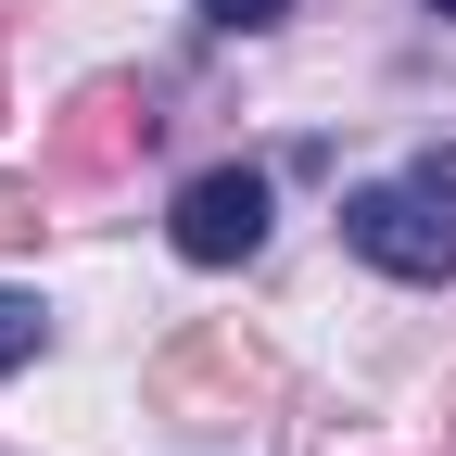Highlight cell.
<instances>
[{
	"instance_id": "3",
	"label": "cell",
	"mask_w": 456,
	"mask_h": 456,
	"mask_svg": "<svg viewBox=\"0 0 456 456\" xmlns=\"http://www.w3.org/2000/svg\"><path fill=\"white\" fill-rule=\"evenodd\" d=\"M178 254L191 266H254L266 254V178L254 165H203L178 191Z\"/></svg>"
},
{
	"instance_id": "1",
	"label": "cell",
	"mask_w": 456,
	"mask_h": 456,
	"mask_svg": "<svg viewBox=\"0 0 456 456\" xmlns=\"http://www.w3.org/2000/svg\"><path fill=\"white\" fill-rule=\"evenodd\" d=\"M342 241H355L380 279H456V216H444V191H419V178H380V191H355L342 203Z\"/></svg>"
},
{
	"instance_id": "6",
	"label": "cell",
	"mask_w": 456,
	"mask_h": 456,
	"mask_svg": "<svg viewBox=\"0 0 456 456\" xmlns=\"http://www.w3.org/2000/svg\"><path fill=\"white\" fill-rule=\"evenodd\" d=\"M13 241H38V191H13V178H0V254H13Z\"/></svg>"
},
{
	"instance_id": "8",
	"label": "cell",
	"mask_w": 456,
	"mask_h": 456,
	"mask_svg": "<svg viewBox=\"0 0 456 456\" xmlns=\"http://www.w3.org/2000/svg\"><path fill=\"white\" fill-rule=\"evenodd\" d=\"M419 191H444V203H456V152H419Z\"/></svg>"
},
{
	"instance_id": "2",
	"label": "cell",
	"mask_w": 456,
	"mask_h": 456,
	"mask_svg": "<svg viewBox=\"0 0 456 456\" xmlns=\"http://www.w3.org/2000/svg\"><path fill=\"white\" fill-rule=\"evenodd\" d=\"M152 89L140 77H89L77 102H64V127H51V152H64V178H114V165H140L152 152Z\"/></svg>"
},
{
	"instance_id": "7",
	"label": "cell",
	"mask_w": 456,
	"mask_h": 456,
	"mask_svg": "<svg viewBox=\"0 0 456 456\" xmlns=\"http://www.w3.org/2000/svg\"><path fill=\"white\" fill-rule=\"evenodd\" d=\"M292 0H203V26H279Z\"/></svg>"
},
{
	"instance_id": "9",
	"label": "cell",
	"mask_w": 456,
	"mask_h": 456,
	"mask_svg": "<svg viewBox=\"0 0 456 456\" xmlns=\"http://www.w3.org/2000/svg\"><path fill=\"white\" fill-rule=\"evenodd\" d=\"M431 13H456V0H431Z\"/></svg>"
},
{
	"instance_id": "4",
	"label": "cell",
	"mask_w": 456,
	"mask_h": 456,
	"mask_svg": "<svg viewBox=\"0 0 456 456\" xmlns=\"http://www.w3.org/2000/svg\"><path fill=\"white\" fill-rule=\"evenodd\" d=\"M152 393H165V406H191V393H266V355L241 330H203V342H178V355L152 368Z\"/></svg>"
},
{
	"instance_id": "5",
	"label": "cell",
	"mask_w": 456,
	"mask_h": 456,
	"mask_svg": "<svg viewBox=\"0 0 456 456\" xmlns=\"http://www.w3.org/2000/svg\"><path fill=\"white\" fill-rule=\"evenodd\" d=\"M51 342V317H38V292H0V380H13L26 355Z\"/></svg>"
}]
</instances>
